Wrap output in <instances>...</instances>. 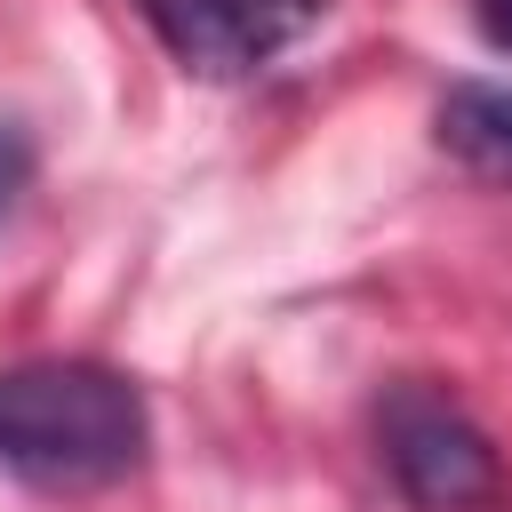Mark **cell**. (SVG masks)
Returning a JSON list of instances; mask_svg holds the SVG:
<instances>
[{"instance_id":"6da1fadb","label":"cell","mask_w":512,"mask_h":512,"mask_svg":"<svg viewBox=\"0 0 512 512\" xmlns=\"http://www.w3.org/2000/svg\"><path fill=\"white\" fill-rule=\"evenodd\" d=\"M152 416L120 368L96 360H24L0 368V472L48 496L112 488L144 464Z\"/></svg>"},{"instance_id":"7a4b0ae2","label":"cell","mask_w":512,"mask_h":512,"mask_svg":"<svg viewBox=\"0 0 512 512\" xmlns=\"http://www.w3.org/2000/svg\"><path fill=\"white\" fill-rule=\"evenodd\" d=\"M328 0H144V24L192 80H256L320 32Z\"/></svg>"},{"instance_id":"3957f363","label":"cell","mask_w":512,"mask_h":512,"mask_svg":"<svg viewBox=\"0 0 512 512\" xmlns=\"http://www.w3.org/2000/svg\"><path fill=\"white\" fill-rule=\"evenodd\" d=\"M376 440H384V464L392 480L416 496V504H480L496 488V448L488 432L432 384H392L384 408H376Z\"/></svg>"},{"instance_id":"277c9868","label":"cell","mask_w":512,"mask_h":512,"mask_svg":"<svg viewBox=\"0 0 512 512\" xmlns=\"http://www.w3.org/2000/svg\"><path fill=\"white\" fill-rule=\"evenodd\" d=\"M440 144L488 176V184H512V88H488V80H456L440 96Z\"/></svg>"},{"instance_id":"5b68a950","label":"cell","mask_w":512,"mask_h":512,"mask_svg":"<svg viewBox=\"0 0 512 512\" xmlns=\"http://www.w3.org/2000/svg\"><path fill=\"white\" fill-rule=\"evenodd\" d=\"M24 176H32V144H24L16 128H0V216L16 208V192H24Z\"/></svg>"},{"instance_id":"8992f818","label":"cell","mask_w":512,"mask_h":512,"mask_svg":"<svg viewBox=\"0 0 512 512\" xmlns=\"http://www.w3.org/2000/svg\"><path fill=\"white\" fill-rule=\"evenodd\" d=\"M472 24H480V40H488V48H504V56H512V0H472Z\"/></svg>"}]
</instances>
